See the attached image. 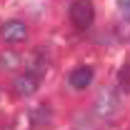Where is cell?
<instances>
[{
    "instance_id": "cell-1",
    "label": "cell",
    "mask_w": 130,
    "mask_h": 130,
    "mask_svg": "<svg viewBox=\"0 0 130 130\" xmlns=\"http://www.w3.org/2000/svg\"><path fill=\"white\" fill-rule=\"evenodd\" d=\"M70 20L78 30H88L95 20V8L90 0H73L70 3Z\"/></svg>"
},
{
    "instance_id": "cell-2",
    "label": "cell",
    "mask_w": 130,
    "mask_h": 130,
    "mask_svg": "<svg viewBox=\"0 0 130 130\" xmlns=\"http://www.w3.org/2000/svg\"><path fill=\"white\" fill-rule=\"evenodd\" d=\"M28 38V28H25V23H20V20H8L3 28H0V40H5L8 45H18V43H23Z\"/></svg>"
},
{
    "instance_id": "cell-3",
    "label": "cell",
    "mask_w": 130,
    "mask_h": 130,
    "mask_svg": "<svg viewBox=\"0 0 130 130\" xmlns=\"http://www.w3.org/2000/svg\"><path fill=\"white\" fill-rule=\"evenodd\" d=\"M40 88V80L35 73H25V75H18L13 80V95L18 98H30L35 90Z\"/></svg>"
},
{
    "instance_id": "cell-4",
    "label": "cell",
    "mask_w": 130,
    "mask_h": 130,
    "mask_svg": "<svg viewBox=\"0 0 130 130\" xmlns=\"http://www.w3.org/2000/svg\"><path fill=\"white\" fill-rule=\"evenodd\" d=\"M68 83H70L75 90H85V88H90V83H93V70L85 68V65H80V68H75V70L70 73Z\"/></svg>"
},
{
    "instance_id": "cell-5",
    "label": "cell",
    "mask_w": 130,
    "mask_h": 130,
    "mask_svg": "<svg viewBox=\"0 0 130 130\" xmlns=\"http://www.w3.org/2000/svg\"><path fill=\"white\" fill-rule=\"evenodd\" d=\"M20 63H23V58H20L18 53H3V55H0V68H3V70H13V68H18Z\"/></svg>"
},
{
    "instance_id": "cell-6",
    "label": "cell",
    "mask_w": 130,
    "mask_h": 130,
    "mask_svg": "<svg viewBox=\"0 0 130 130\" xmlns=\"http://www.w3.org/2000/svg\"><path fill=\"white\" fill-rule=\"evenodd\" d=\"M32 118H35V120H32L35 125H45V123H50V120H48V118H50V110L45 108V105H40V108L32 113Z\"/></svg>"
},
{
    "instance_id": "cell-7",
    "label": "cell",
    "mask_w": 130,
    "mask_h": 130,
    "mask_svg": "<svg viewBox=\"0 0 130 130\" xmlns=\"http://www.w3.org/2000/svg\"><path fill=\"white\" fill-rule=\"evenodd\" d=\"M118 80H120V85H123L125 90H130V65L120 68V73H118Z\"/></svg>"
},
{
    "instance_id": "cell-8",
    "label": "cell",
    "mask_w": 130,
    "mask_h": 130,
    "mask_svg": "<svg viewBox=\"0 0 130 130\" xmlns=\"http://www.w3.org/2000/svg\"><path fill=\"white\" fill-rule=\"evenodd\" d=\"M123 10L128 13V18H130V0H123Z\"/></svg>"
}]
</instances>
